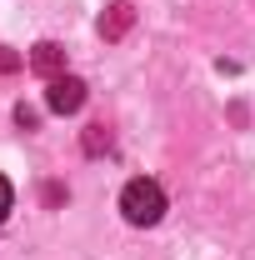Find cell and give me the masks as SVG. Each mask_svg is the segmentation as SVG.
<instances>
[{
  "mask_svg": "<svg viewBox=\"0 0 255 260\" xmlns=\"http://www.w3.org/2000/svg\"><path fill=\"white\" fill-rule=\"evenodd\" d=\"M45 105H50L55 115H75V110L85 105V80H75V75H55L50 90H45Z\"/></svg>",
  "mask_w": 255,
  "mask_h": 260,
  "instance_id": "2",
  "label": "cell"
},
{
  "mask_svg": "<svg viewBox=\"0 0 255 260\" xmlns=\"http://www.w3.org/2000/svg\"><path fill=\"white\" fill-rule=\"evenodd\" d=\"M15 120H20V125L30 130V125H35V110H30V105H15Z\"/></svg>",
  "mask_w": 255,
  "mask_h": 260,
  "instance_id": "8",
  "label": "cell"
},
{
  "mask_svg": "<svg viewBox=\"0 0 255 260\" xmlns=\"http://www.w3.org/2000/svg\"><path fill=\"white\" fill-rule=\"evenodd\" d=\"M120 215H125L130 225H155L160 215H165V190H160V180H145V175L125 180V190H120Z\"/></svg>",
  "mask_w": 255,
  "mask_h": 260,
  "instance_id": "1",
  "label": "cell"
},
{
  "mask_svg": "<svg viewBox=\"0 0 255 260\" xmlns=\"http://www.w3.org/2000/svg\"><path fill=\"white\" fill-rule=\"evenodd\" d=\"M10 70H20V55L15 50H0V75H10Z\"/></svg>",
  "mask_w": 255,
  "mask_h": 260,
  "instance_id": "7",
  "label": "cell"
},
{
  "mask_svg": "<svg viewBox=\"0 0 255 260\" xmlns=\"http://www.w3.org/2000/svg\"><path fill=\"white\" fill-rule=\"evenodd\" d=\"M85 150H90V155H100V150H110V125H105V120H95V125L85 130Z\"/></svg>",
  "mask_w": 255,
  "mask_h": 260,
  "instance_id": "5",
  "label": "cell"
},
{
  "mask_svg": "<svg viewBox=\"0 0 255 260\" xmlns=\"http://www.w3.org/2000/svg\"><path fill=\"white\" fill-rule=\"evenodd\" d=\"M10 205H15V190H10V180H5V175H0V220H5V215H10Z\"/></svg>",
  "mask_w": 255,
  "mask_h": 260,
  "instance_id": "6",
  "label": "cell"
},
{
  "mask_svg": "<svg viewBox=\"0 0 255 260\" xmlns=\"http://www.w3.org/2000/svg\"><path fill=\"white\" fill-rule=\"evenodd\" d=\"M130 20H135V10H130V0H115L105 15H100V35L105 40H120V35L130 30Z\"/></svg>",
  "mask_w": 255,
  "mask_h": 260,
  "instance_id": "4",
  "label": "cell"
},
{
  "mask_svg": "<svg viewBox=\"0 0 255 260\" xmlns=\"http://www.w3.org/2000/svg\"><path fill=\"white\" fill-rule=\"evenodd\" d=\"M30 70H35V75H45V80H55V75L65 70V50L55 45V40H40V45L30 50Z\"/></svg>",
  "mask_w": 255,
  "mask_h": 260,
  "instance_id": "3",
  "label": "cell"
}]
</instances>
